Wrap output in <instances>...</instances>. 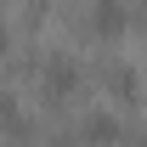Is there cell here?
<instances>
[{
	"mask_svg": "<svg viewBox=\"0 0 147 147\" xmlns=\"http://www.w3.org/2000/svg\"><path fill=\"white\" fill-rule=\"evenodd\" d=\"M79 85H85V68H79L68 51H45V62H40V96H45V102H62V96H74Z\"/></svg>",
	"mask_w": 147,
	"mask_h": 147,
	"instance_id": "6da1fadb",
	"label": "cell"
},
{
	"mask_svg": "<svg viewBox=\"0 0 147 147\" xmlns=\"http://www.w3.org/2000/svg\"><path fill=\"white\" fill-rule=\"evenodd\" d=\"M85 147H113V142H130L125 136V125H119V113H108V108H91L85 119H79V130H74Z\"/></svg>",
	"mask_w": 147,
	"mask_h": 147,
	"instance_id": "7a4b0ae2",
	"label": "cell"
},
{
	"mask_svg": "<svg viewBox=\"0 0 147 147\" xmlns=\"http://www.w3.org/2000/svg\"><path fill=\"white\" fill-rule=\"evenodd\" d=\"M96 40H119L130 28V0H91V17H85Z\"/></svg>",
	"mask_w": 147,
	"mask_h": 147,
	"instance_id": "3957f363",
	"label": "cell"
},
{
	"mask_svg": "<svg viewBox=\"0 0 147 147\" xmlns=\"http://www.w3.org/2000/svg\"><path fill=\"white\" fill-rule=\"evenodd\" d=\"M102 85H108L113 102H136V96H142V74L130 68V62H108V68H102Z\"/></svg>",
	"mask_w": 147,
	"mask_h": 147,
	"instance_id": "277c9868",
	"label": "cell"
},
{
	"mask_svg": "<svg viewBox=\"0 0 147 147\" xmlns=\"http://www.w3.org/2000/svg\"><path fill=\"white\" fill-rule=\"evenodd\" d=\"M130 147H147V130H136V136H130Z\"/></svg>",
	"mask_w": 147,
	"mask_h": 147,
	"instance_id": "5b68a950",
	"label": "cell"
},
{
	"mask_svg": "<svg viewBox=\"0 0 147 147\" xmlns=\"http://www.w3.org/2000/svg\"><path fill=\"white\" fill-rule=\"evenodd\" d=\"M136 11H142V28H147V0H136Z\"/></svg>",
	"mask_w": 147,
	"mask_h": 147,
	"instance_id": "8992f818",
	"label": "cell"
}]
</instances>
